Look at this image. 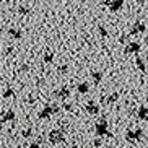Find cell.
<instances>
[{
    "mask_svg": "<svg viewBox=\"0 0 148 148\" xmlns=\"http://www.w3.org/2000/svg\"><path fill=\"white\" fill-rule=\"evenodd\" d=\"M95 134L98 135V137H112V134L109 132V125H108V121L106 119H101V121L96 122L95 125Z\"/></svg>",
    "mask_w": 148,
    "mask_h": 148,
    "instance_id": "obj_1",
    "label": "cell"
},
{
    "mask_svg": "<svg viewBox=\"0 0 148 148\" xmlns=\"http://www.w3.org/2000/svg\"><path fill=\"white\" fill-rule=\"evenodd\" d=\"M47 138H49V143L57 145V143H62V142L65 140V134H64V130H60V129H54V130L49 132Z\"/></svg>",
    "mask_w": 148,
    "mask_h": 148,
    "instance_id": "obj_2",
    "label": "cell"
},
{
    "mask_svg": "<svg viewBox=\"0 0 148 148\" xmlns=\"http://www.w3.org/2000/svg\"><path fill=\"white\" fill-rule=\"evenodd\" d=\"M57 112H59V106L57 104H46L42 108V111L38 114V117L42 121V119H49L52 114H57Z\"/></svg>",
    "mask_w": 148,
    "mask_h": 148,
    "instance_id": "obj_3",
    "label": "cell"
},
{
    "mask_svg": "<svg viewBox=\"0 0 148 148\" xmlns=\"http://www.w3.org/2000/svg\"><path fill=\"white\" fill-rule=\"evenodd\" d=\"M143 138V129H135V130H127L125 140L129 143H137L138 140Z\"/></svg>",
    "mask_w": 148,
    "mask_h": 148,
    "instance_id": "obj_4",
    "label": "cell"
},
{
    "mask_svg": "<svg viewBox=\"0 0 148 148\" xmlns=\"http://www.w3.org/2000/svg\"><path fill=\"white\" fill-rule=\"evenodd\" d=\"M104 3L108 5V8L112 13H117V12L122 10V7H124V0H109V2H104Z\"/></svg>",
    "mask_w": 148,
    "mask_h": 148,
    "instance_id": "obj_5",
    "label": "cell"
},
{
    "mask_svg": "<svg viewBox=\"0 0 148 148\" xmlns=\"http://www.w3.org/2000/svg\"><path fill=\"white\" fill-rule=\"evenodd\" d=\"M85 111L90 116H96V114H99V104H96L95 101H88L85 104Z\"/></svg>",
    "mask_w": 148,
    "mask_h": 148,
    "instance_id": "obj_6",
    "label": "cell"
},
{
    "mask_svg": "<svg viewBox=\"0 0 148 148\" xmlns=\"http://www.w3.org/2000/svg\"><path fill=\"white\" fill-rule=\"evenodd\" d=\"M140 49H142V46H140L137 41H130V42L125 46V54H135V56H137V54L140 52Z\"/></svg>",
    "mask_w": 148,
    "mask_h": 148,
    "instance_id": "obj_7",
    "label": "cell"
},
{
    "mask_svg": "<svg viewBox=\"0 0 148 148\" xmlns=\"http://www.w3.org/2000/svg\"><path fill=\"white\" fill-rule=\"evenodd\" d=\"M147 31V25L143 21H135L134 23V28L130 29V34H142Z\"/></svg>",
    "mask_w": 148,
    "mask_h": 148,
    "instance_id": "obj_8",
    "label": "cell"
},
{
    "mask_svg": "<svg viewBox=\"0 0 148 148\" xmlns=\"http://www.w3.org/2000/svg\"><path fill=\"white\" fill-rule=\"evenodd\" d=\"M70 96V86H62L59 91H56V98L59 99H67Z\"/></svg>",
    "mask_w": 148,
    "mask_h": 148,
    "instance_id": "obj_9",
    "label": "cell"
},
{
    "mask_svg": "<svg viewBox=\"0 0 148 148\" xmlns=\"http://www.w3.org/2000/svg\"><path fill=\"white\" fill-rule=\"evenodd\" d=\"M137 117H138L140 121H148V108L145 104H142L138 108V111H137Z\"/></svg>",
    "mask_w": 148,
    "mask_h": 148,
    "instance_id": "obj_10",
    "label": "cell"
},
{
    "mask_svg": "<svg viewBox=\"0 0 148 148\" xmlns=\"http://www.w3.org/2000/svg\"><path fill=\"white\" fill-rule=\"evenodd\" d=\"M16 119V114H15L13 109H10V111H7V112L2 116V122H12Z\"/></svg>",
    "mask_w": 148,
    "mask_h": 148,
    "instance_id": "obj_11",
    "label": "cell"
},
{
    "mask_svg": "<svg viewBox=\"0 0 148 148\" xmlns=\"http://www.w3.org/2000/svg\"><path fill=\"white\" fill-rule=\"evenodd\" d=\"M77 91H78L80 95H86V93L90 91V85H88L86 82H82V83H78V86H77Z\"/></svg>",
    "mask_w": 148,
    "mask_h": 148,
    "instance_id": "obj_12",
    "label": "cell"
},
{
    "mask_svg": "<svg viewBox=\"0 0 148 148\" xmlns=\"http://www.w3.org/2000/svg\"><path fill=\"white\" fill-rule=\"evenodd\" d=\"M8 34L13 38V39H21L23 38V33L20 29H15V28H10L8 29Z\"/></svg>",
    "mask_w": 148,
    "mask_h": 148,
    "instance_id": "obj_13",
    "label": "cell"
},
{
    "mask_svg": "<svg viewBox=\"0 0 148 148\" xmlns=\"http://www.w3.org/2000/svg\"><path fill=\"white\" fill-rule=\"evenodd\" d=\"M135 65H137V69L140 70V72H147V65H145V62L140 59V57H137V60H135Z\"/></svg>",
    "mask_w": 148,
    "mask_h": 148,
    "instance_id": "obj_14",
    "label": "cell"
},
{
    "mask_svg": "<svg viewBox=\"0 0 148 148\" xmlns=\"http://www.w3.org/2000/svg\"><path fill=\"white\" fill-rule=\"evenodd\" d=\"M54 57H56V52H47V54H44L42 60L46 62V64H52V62H54Z\"/></svg>",
    "mask_w": 148,
    "mask_h": 148,
    "instance_id": "obj_15",
    "label": "cell"
},
{
    "mask_svg": "<svg viewBox=\"0 0 148 148\" xmlns=\"http://www.w3.org/2000/svg\"><path fill=\"white\" fill-rule=\"evenodd\" d=\"M91 78L95 83H99L103 80V72H91Z\"/></svg>",
    "mask_w": 148,
    "mask_h": 148,
    "instance_id": "obj_16",
    "label": "cell"
},
{
    "mask_svg": "<svg viewBox=\"0 0 148 148\" xmlns=\"http://www.w3.org/2000/svg\"><path fill=\"white\" fill-rule=\"evenodd\" d=\"M117 99H119V93H112L111 96H108V103H109V104H112V103H116Z\"/></svg>",
    "mask_w": 148,
    "mask_h": 148,
    "instance_id": "obj_17",
    "label": "cell"
},
{
    "mask_svg": "<svg viewBox=\"0 0 148 148\" xmlns=\"http://www.w3.org/2000/svg\"><path fill=\"white\" fill-rule=\"evenodd\" d=\"M98 33H99V36H103V38H106V36L109 34L108 29H106L104 26H98Z\"/></svg>",
    "mask_w": 148,
    "mask_h": 148,
    "instance_id": "obj_18",
    "label": "cell"
},
{
    "mask_svg": "<svg viewBox=\"0 0 148 148\" xmlns=\"http://www.w3.org/2000/svg\"><path fill=\"white\" fill-rule=\"evenodd\" d=\"M13 95H15V91L12 90V88H7V90L3 91V98H12Z\"/></svg>",
    "mask_w": 148,
    "mask_h": 148,
    "instance_id": "obj_19",
    "label": "cell"
},
{
    "mask_svg": "<svg viewBox=\"0 0 148 148\" xmlns=\"http://www.w3.org/2000/svg\"><path fill=\"white\" fill-rule=\"evenodd\" d=\"M21 135L25 137V138H28V137H31V135H33V130H31V129H25V130L21 132Z\"/></svg>",
    "mask_w": 148,
    "mask_h": 148,
    "instance_id": "obj_20",
    "label": "cell"
},
{
    "mask_svg": "<svg viewBox=\"0 0 148 148\" xmlns=\"http://www.w3.org/2000/svg\"><path fill=\"white\" fill-rule=\"evenodd\" d=\"M59 72H60V73H67V72H69V65H60L59 67Z\"/></svg>",
    "mask_w": 148,
    "mask_h": 148,
    "instance_id": "obj_21",
    "label": "cell"
},
{
    "mask_svg": "<svg viewBox=\"0 0 148 148\" xmlns=\"http://www.w3.org/2000/svg\"><path fill=\"white\" fill-rule=\"evenodd\" d=\"M25 148H42V147H41L39 143H29V145H26Z\"/></svg>",
    "mask_w": 148,
    "mask_h": 148,
    "instance_id": "obj_22",
    "label": "cell"
},
{
    "mask_svg": "<svg viewBox=\"0 0 148 148\" xmlns=\"http://www.w3.org/2000/svg\"><path fill=\"white\" fill-rule=\"evenodd\" d=\"M101 145H103V142H101V138H96V140H95V147H98V148H99Z\"/></svg>",
    "mask_w": 148,
    "mask_h": 148,
    "instance_id": "obj_23",
    "label": "cell"
},
{
    "mask_svg": "<svg viewBox=\"0 0 148 148\" xmlns=\"http://www.w3.org/2000/svg\"><path fill=\"white\" fill-rule=\"evenodd\" d=\"M64 109H65V111H72L73 106H72V104H64Z\"/></svg>",
    "mask_w": 148,
    "mask_h": 148,
    "instance_id": "obj_24",
    "label": "cell"
},
{
    "mask_svg": "<svg viewBox=\"0 0 148 148\" xmlns=\"http://www.w3.org/2000/svg\"><path fill=\"white\" fill-rule=\"evenodd\" d=\"M28 12H29L28 8H25V7H20V13H23V15H25V13H28Z\"/></svg>",
    "mask_w": 148,
    "mask_h": 148,
    "instance_id": "obj_25",
    "label": "cell"
},
{
    "mask_svg": "<svg viewBox=\"0 0 148 148\" xmlns=\"http://www.w3.org/2000/svg\"><path fill=\"white\" fill-rule=\"evenodd\" d=\"M70 148H78V145H70Z\"/></svg>",
    "mask_w": 148,
    "mask_h": 148,
    "instance_id": "obj_26",
    "label": "cell"
},
{
    "mask_svg": "<svg viewBox=\"0 0 148 148\" xmlns=\"http://www.w3.org/2000/svg\"><path fill=\"white\" fill-rule=\"evenodd\" d=\"M145 41H147V42H148V33H147V36H145Z\"/></svg>",
    "mask_w": 148,
    "mask_h": 148,
    "instance_id": "obj_27",
    "label": "cell"
},
{
    "mask_svg": "<svg viewBox=\"0 0 148 148\" xmlns=\"http://www.w3.org/2000/svg\"><path fill=\"white\" fill-rule=\"evenodd\" d=\"M137 2H138V3H143V2H145V0H137Z\"/></svg>",
    "mask_w": 148,
    "mask_h": 148,
    "instance_id": "obj_28",
    "label": "cell"
}]
</instances>
